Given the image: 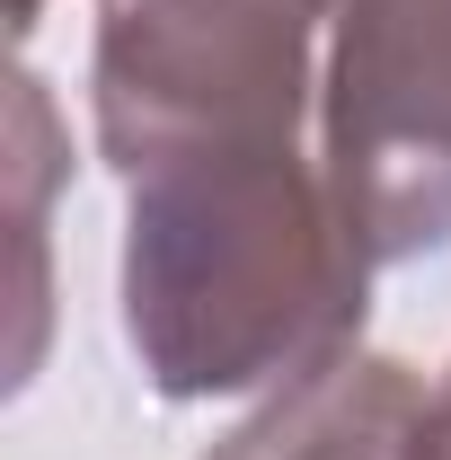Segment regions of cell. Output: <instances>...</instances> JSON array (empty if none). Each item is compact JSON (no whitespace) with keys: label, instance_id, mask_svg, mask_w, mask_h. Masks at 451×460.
<instances>
[{"label":"cell","instance_id":"7a4b0ae2","mask_svg":"<svg viewBox=\"0 0 451 460\" xmlns=\"http://www.w3.org/2000/svg\"><path fill=\"white\" fill-rule=\"evenodd\" d=\"M337 0H98V151L124 177L195 151H283Z\"/></svg>","mask_w":451,"mask_h":460},{"label":"cell","instance_id":"5b68a950","mask_svg":"<svg viewBox=\"0 0 451 460\" xmlns=\"http://www.w3.org/2000/svg\"><path fill=\"white\" fill-rule=\"evenodd\" d=\"M407 460H451V381L434 390V407H425V425H416V452Z\"/></svg>","mask_w":451,"mask_h":460},{"label":"cell","instance_id":"3957f363","mask_svg":"<svg viewBox=\"0 0 451 460\" xmlns=\"http://www.w3.org/2000/svg\"><path fill=\"white\" fill-rule=\"evenodd\" d=\"M319 89L328 195L363 266L451 239V0H337Z\"/></svg>","mask_w":451,"mask_h":460},{"label":"cell","instance_id":"277c9868","mask_svg":"<svg viewBox=\"0 0 451 460\" xmlns=\"http://www.w3.org/2000/svg\"><path fill=\"white\" fill-rule=\"evenodd\" d=\"M425 407L434 399H425V381L407 363L363 354V345H337L328 363L292 372L283 399H266L204 460H407Z\"/></svg>","mask_w":451,"mask_h":460},{"label":"cell","instance_id":"8992f818","mask_svg":"<svg viewBox=\"0 0 451 460\" xmlns=\"http://www.w3.org/2000/svg\"><path fill=\"white\" fill-rule=\"evenodd\" d=\"M36 18H45V0H9V36H36Z\"/></svg>","mask_w":451,"mask_h":460},{"label":"cell","instance_id":"6da1fadb","mask_svg":"<svg viewBox=\"0 0 451 460\" xmlns=\"http://www.w3.org/2000/svg\"><path fill=\"white\" fill-rule=\"evenodd\" d=\"M124 186V337L160 399L257 390L363 337L372 266L292 142L160 160Z\"/></svg>","mask_w":451,"mask_h":460}]
</instances>
